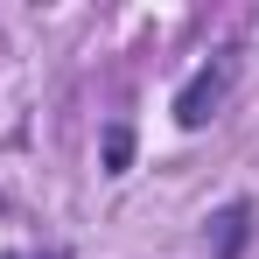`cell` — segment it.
<instances>
[{"instance_id":"6da1fadb","label":"cell","mask_w":259,"mask_h":259,"mask_svg":"<svg viewBox=\"0 0 259 259\" xmlns=\"http://www.w3.org/2000/svg\"><path fill=\"white\" fill-rule=\"evenodd\" d=\"M231 84H238V42L210 49V63H196V70L182 77V91H175V126H182V133H203L217 112H224Z\"/></svg>"},{"instance_id":"7a4b0ae2","label":"cell","mask_w":259,"mask_h":259,"mask_svg":"<svg viewBox=\"0 0 259 259\" xmlns=\"http://www.w3.org/2000/svg\"><path fill=\"white\" fill-rule=\"evenodd\" d=\"M259 238V203L252 196H231V203H217L210 217H203V245H210V259H245Z\"/></svg>"},{"instance_id":"3957f363","label":"cell","mask_w":259,"mask_h":259,"mask_svg":"<svg viewBox=\"0 0 259 259\" xmlns=\"http://www.w3.org/2000/svg\"><path fill=\"white\" fill-rule=\"evenodd\" d=\"M133 147H140L133 119H105V126H98V168H105V175H126L133 168Z\"/></svg>"},{"instance_id":"277c9868","label":"cell","mask_w":259,"mask_h":259,"mask_svg":"<svg viewBox=\"0 0 259 259\" xmlns=\"http://www.w3.org/2000/svg\"><path fill=\"white\" fill-rule=\"evenodd\" d=\"M0 259H70L63 245H28V252H0Z\"/></svg>"}]
</instances>
